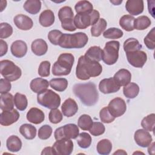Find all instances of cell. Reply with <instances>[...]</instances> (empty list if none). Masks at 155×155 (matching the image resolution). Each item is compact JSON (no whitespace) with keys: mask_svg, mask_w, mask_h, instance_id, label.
I'll use <instances>...</instances> for the list:
<instances>
[{"mask_svg":"<svg viewBox=\"0 0 155 155\" xmlns=\"http://www.w3.org/2000/svg\"><path fill=\"white\" fill-rule=\"evenodd\" d=\"M102 71V67L99 62L93 61L85 56L79 57L76 68V76L82 81L89 79L91 77L99 76Z\"/></svg>","mask_w":155,"mask_h":155,"instance_id":"cell-1","label":"cell"},{"mask_svg":"<svg viewBox=\"0 0 155 155\" xmlns=\"http://www.w3.org/2000/svg\"><path fill=\"white\" fill-rule=\"evenodd\" d=\"M73 91L85 105L93 106L98 101L99 93L96 86L91 82L75 84Z\"/></svg>","mask_w":155,"mask_h":155,"instance_id":"cell-2","label":"cell"},{"mask_svg":"<svg viewBox=\"0 0 155 155\" xmlns=\"http://www.w3.org/2000/svg\"><path fill=\"white\" fill-rule=\"evenodd\" d=\"M88 38L85 33L78 32L73 34L63 33L59 45L63 48H81L88 42Z\"/></svg>","mask_w":155,"mask_h":155,"instance_id":"cell-3","label":"cell"},{"mask_svg":"<svg viewBox=\"0 0 155 155\" xmlns=\"http://www.w3.org/2000/svg\"><path fill=\"white\" fill-rule=\"evenodd\" d=\"M74 62V58L71 53H62L52 67V74L54 76H66L70 74Z\"/></svg>","mask_w":155,"mask_h":155,"instance_id":"cell-4","label":"cell"},{"mask_svg":"<svg viewBox=\"0 0 155 155\" xmlns=\"http://www.w3.org/2000/svg\"><path fill=\"white\" fill-rule=\"evenodd\" d=\"M37 101L39 104L50 110L58 108L61 104L59 95L50 89L38 93Z\"/></svg>","mask_w":155,"mask_h":155,"instance_id":"cell-5","label":"cell"},{"mask_svg":"<svg viewBox=\"0 0 155 155\" xmlns=\"http://www.w3.org/2000/svg\"><path fill=\"white\" fill-rule=\"evenodd\" d=\"M0 72L4 79L15 81L19 79L22 74L21 68L10 60H2L0 62Z\"/></svg>","mask_w":155,"mask_h":155,"instance_id":"cell-6","label":"cell"},{"mask_svg":"<svg viewBox=\"0 0 155 155\" xmlns=\"http://www.w3.org/2000/svg\"><path fill=\"white\" fill-rule=\"evenodd\" d=\"M99 17V12L96 10H93L91 13H77L74 18V24L76 28L85 29L96 24Z\"/></svg>","mask_w":155,"mask_h":155,"instance_id":"cell-7","label":"cell"},{"mask_svg":"<svg viewBox=\"0 0 155 155\" xmlns=\"http://www.w3.org/2000/svg\"><path fill=\"white\" fill-rule=\"evenodd\" d=\"M120 44L117 41H108L102 50V60L107 65H111L116 63L119 58Z\"/></svg>","mask_w":155,"mask_h":155,"instance_id":"cell-8","label":"cell"},{"mask_svg":"<svg viewBox=\"0 0 155 155\" xmlns=\"http://www.w3.org/2000/svg\"><path fill=\"white\" fill-rule=\"evenodd\" d=\"M58 17L63 29L69 31L76 30L74 24V13L70 7L64 6L61 8L58 12Z\"/></svg>","mask_w":155,"mask_h":155,"instance_id":"cell-9","label":"cell"},{"mask_svg":"<svg viewBox=\"0 0 155 155\" xmlns=\"http://www.w3.org/2000/svg\"><path fill=\"white\" fill-rule=\"evenodd\" d=\"M79 133L78 126L74 124H68L56 128L54 135L57 140L62 139H76L79 136Z\"/></svg>","mask_w":155,"mask_h":155,"instance_id":"cell-10","label":"cell"},{"mask_svg":"<svg viewBox=\"0 0 155 155\" xmlns=\"http://www.w3.org/2000/svg\"><path fill=\"white\" fill-rule=\"evenodd\" d=\"M53 154L70 155L73 150V143L70 139L57 140L52 146Z\"/></svg>","mask_w":155,"mask_h":155,"instance_id":"cell-11","label":"cell"},{"mask_svg":"<svg viewBox=\"0 0 155 155\" xmlns=\"http://www.w3.org/2000/svg\"><path fill=\"white\" fill-rule=\"evenodd\" d=\"M126 56L129 64L136 68L143 67L147 61V53L141 50L126 53Z\"/></svg>","mask_w":155,"mask_h":155,"instance_id":"cell-12","label":"cell"},{"mask_svg":"<svg viewBox=\"0 0 155 155\" xmlns=\"http://www.w3.org/2000/svg\"><path fill=\"white\" fill-rule=\"evenodd\" d=\"M108 110L115 118L122 116L126 111L127 105L125 101L120 97L113 99L108 104Z\"/></svg>","mask_w":155,"mask_h":155,"instance_id":"cell-13","label":"cell"},{"mask_svg":"<svg viewBox=\"0 0 155 155\" xmlns=\"http://www.w3.org/2000/svg\"><path fill=\"white\" fill-rule=\"evenodd\" d=\"M120 87L115 82L113 78L104 79L99 84V89L104 94L116 93L120 90Z\"/></svg>","mask_w":155,"mask_h":155,"instance_id":"cell-14","label":"cell"},{"mask_svg":"<svg viewBox=\"0 0 155 155\" xmlns=\"http://www.w3.org/2000/svg\"><path fill=\"white\" fill-rule=\"evenodd\" d=\"M134 139L137 145L145 148L152 142L153 139L150 133L144 129H139L134 133Z\"/></svg>","mask_w":155,"mask_h":155,"instance_id":"cell-15","label":"cell"},{"mask_svg":"<svg viewBox=\"0 0 155 155\" xmlns=\"http://www.w3.org/2000/svg\"><path fill=\"white\" fill-rule=\"evenodd\" d=\"M19 116V113L16 109L2 111L0 115V124L3 126H9L16 122Z\"/></svg>","mask_w":155,"mask_h":155,"instance_id":"cell-16","label":"cell"},{"mask_svg":"<svg viewBox=\"0 0 155 155\" xmlns=\"http://www.w3.org/2000/svg\"><path fill=\"white\" fill-rule=\"evenodd\" d=\"M13 22L19 29L22 30H28L33 25L32 19L23 14H19L15 16L13 19Z\"/></svg>","mask_w":155,"mask_h":155,"instance_id":"cell-17","label":"cell"},{"mask_svg":"<svg viewBox=\"0 0 155 155\" xmlns=\"http://www.w3.org/2000/svg\"><path fill=\"white\" fill-rule=\"evenodd\" d=\"M125 8L131 16L140 15L143 11V1L142 0H128L125 4Z\"/></svg>","mask_w":155,"mask_h":155,"instance_id":"cell-18","label":"cell"},{"mask_svg":"<svg viewBox=\"0 0 155 155\" xmlns=\"http://www.w3.org/2000/svg\"><path fill=\"white\" fill-rule=\"evenodd\" d=\"M10 51L15 57L21 58L27 53V45L24 41L22 40H17L12 43L10 47Z\"/></svg>","mask_w":155,"mask_h":155,"instance_id":"cell-19","label":"cell"},{"mask_svg":"<svg viewBox=\"0 0 155 155\" xmlns=\"http://www.w3.org/2000/svg\"><path fill=\"white\" fill-rule=\"evenodd\" d=\"M61 110L65 116L69 117L74 116L77 113L78 110V106L74 99L68 98L62 104Z\"/></svg>","mask_w":155,"mask_h":155,"instance_id":"cell-20","label":"cell"},{"mask_svg":"<svg viewBox=\"0 0 155 155\" xmlns=\"http://www.w3.org/2000/svg\"><path fill=\"white\" fill-rule=\"evenodd\" d=\"M27 119L31 123L34 124H39L45 119V114L44 112L36 107L30 108L26 115Z\"/></svg>","mask_w":155,"mask_h":155,"instance_id":"cell-21","label":"cell"},{"mask_svg":"<svg viewBox=\"0 0 155 155\" xmlns=\"http://www.w3.org/2000/svg\"><path fill=\"white\" fill-rule=\"evenodd\" d=\"M113 79L120 87H124L131 82V74L128 70L122 68L114 74Z\"/></svg>","mask_w":155,"mask_h":155,"instance_id":"cell-22","label":"cell"},{"mask_svg":"<svg viewBox=\"0 0 155 155\" xmlns=\"http://www.w3.org/2000/svg\"><path fill=\"white\" fill-rule=\"evenodd\" d=\"M49 82L47 79L37 78L33 79L30 84L31 90L36 93H40L47 90L49 85Z\"/></svg>","mask_w":155,"mask_h":155,"instance_id":"cell-23","label":"cell"},{"mask_svg":"<svg viewBox=\"0 0 155 155\" xmlns=\"http://www.w3.org/2000/svg\"><path fill=\"white\" fill-rule=\"evenodd\" d=\"M32 52L39 56L45 54L48 50L47 42L42 39H36L33 41L31 45Z\"/></svg>","mask_w":155,"mask_h":155,"instance_id":"cell-24","label":"cell"},{"mask_svg":"<svg viewBox=\"0 0 155 155\" xmlns=\"http://www.w3.org/2000/svg\"><path fill=\"white\" fill-rule=\"evenodd\" d=\"M54 15L51 10H45L40 15L39 21L44 27H50L54 22Z\"/></svg>","mask_w":155,"mask_h":155,"instance_id":"cell-25","label":"cell"},{"mask_svg":"<svg viewBox=\"0 0 155 155\" xmlns=\"http://www.w3.org/2000/svg\"><path fill=\"white\" fill-rule=\"evenodd\" d=\"M14 97L9 93L1 94L0 108L2 111L12 110L14 107Z\"/></svg>","mask_w":155,"mask_h":155,"instance_id":"cell-26","label":"cell"},{"mask_svg":"<svg viewBox=\"0 0 155 155\" xmlns=\"http://www.w3.org/2000/svg\"><path fill=\"white\" fill-rule=\"evenodd\" d=\"M19 132L26 139L31 140L36 137V128L35 126L31 124H24L21 125Z\"/></svg>","mask_w":155,"mask_h":155,"instance_id":"cell-27","label":"cell"},{"mask_svg":"<svg viewBox=\"0 0 155 155\" xmlns=\"http://www.w3.org/2000/svg\"><path fill=\"white\" fill-rule=\"evenodd\" d=\"M6 146L10 151L18 152L21 149L22 142L17 136L12 135L7 139Z\"/></svg>","mask_w":155,"mask_h":155,"instance_id":"cell-28","label":"cell"},{"mask_svg":"<svg viewBox=\"0 0 155 155\" xmlns=\"http://www.w3.org/2000/svg\"><path fill=\"white\" fill-rule=\"evenodd\" d=\"M84 56L93 61L99 62L102 58V50L99 46H93L88 48Z\"/></svg>","mask_w":155,"mask_h":155,"instance_id":"cell-29","label":"cell"},{"mask_svg":"<svg viewBox=\"0 0 155 155\" xmlns=\"http://www.w3.org/2000/svg\"><path fill=\"white\" fill-rule=\"evenodd\" d=\"M23 7L27 12L36 15L41 8V2L39 0H27L24 2Z\"/></svg>","mask_w":155,"mask_h":155,"instance_id":"cell-30","label":"cell"},{"mask_svg":"<svg viewBox=\"0 0 155 155\" xmlns=\"http://www.w3.org/2000/svg\"><path fill=\"white\" fill-rule=\"evenodd\" d=\"M123 93L126 97L133 99L138 95L139 93V87L136 83L130 82L123 88Z\"/></svg>","mask_w":155,"mask_h":155,"instance_id":"cell-31","label":"cell"},{"mask_svg":"<svg viewBox=\"0 0 155 155\" xmlns=\"http://www.w3.org/2000/svg\"><path fill=\"white\" fill-rule=\"evenodd\" d=\"M123 47L125 53H128V52L140 50L142 46L139 43L137 39L133 38H130L127 39L124 42Z\"/></svg>","mask_w":155,"mask_h":155,"instance_id":"cell-32","label":"cell"},{"mask_svg":"<svg viewBox=\"0 0 155 155\" xmlns=\"http://www.w3.org/2000/svg\"><path fill=\"white\" fill-rule=\"evenodd\" d=\"M135 18L130 15L122 16L119 20V25L124 30L127 31H133L134 28V21Z\"/></svg>","mask_w":155,"mask_h":155,"instance_id":"cell-33","label":"cell"},{"mask_svg":"<svg viewBox=\"0 0 155 155\" xmlns=\"http://www.w3.org/2000/svg\"><path fill=\"white\" fill-rule=\"evenodd\" d=\"M96 150L97 153L100 154L108 155L112 150V143L108 139H102L97 143Z\"/></svg>","mask_w":155,"mask_h":155,"instance_id":"cell-34","label":"cell"},{"mask_svg":"<svg viewBox=\"0 0 155 155\" xmlns=\"http://www.w3.org/2000/svg\"><path fill=\"white\" fill-rule=\"evenodd\" d=\"M50 87L59 92L64 91L68 87V81L65 78H54L50 81Z\"/></svg>","mask_w":155,"mask_h":155,"instance_id":"cell-35","label":"cell"},{"mask_svg":"<svg viewBox=\"0 0 155 155\" xmlns=\"http://www.w3.org/2000/svg\"><path fill=\"white\" fill-rule=\"evenodd\" d=\"M107 25V21L104 18H99L97 22L92 25L91 28V36L94 37L99 36L105 30Z\"/></svg>","mask_w":155,"mask_h":155,"instance_id":"cell-36","label":"cell"},{"mask_svg":"<svg viewBox=\"0 0 155 155\" xmlns=\"http://www.w3.org/2000/svg\"><path fill=\"white\" fill-rule=\"evenodd\" d=\"M150 19L147 16H140L134 19V28L137 30H143L150 26Z\"/></svg>","mask_w":155,"mask_h":155,"instance_id":"cell-37","label":"cell"},{"mask_svg":"<svg viewBox=\"0 0 155 155\" xmlns=\"http://www.w3.org/2000/svg\"><path fill=\"white\" fill-rule=\"evenodd\" d=\"M74 9L77 13H91L93 10V6L88 1H80L76 4Z\"/></svg>","mask_w":155,"mask_h":155,"instance_id":"cell-38","label":"cell"},{"mask_svg":"<svg viewBox=\"0 0 155 155\" xmlns=\"http://www.w3.org/2000/svg\"><path fill=\"white\" fill-rule=\"evenodd\" d=\"M14 104L18 110L24 111L27 107L28 101L24 94L16 93L14 96Z\"/></svg>","mask_w":155,"mask_h":155,"instance_id":"cell-39","label":"cell"},{"mask_svg":"<svg viewBox=\"0 0 155 155\" xmlns=\"http://www.w3.org/2000/svg\"><path fill=\"white\" fill-rule=\"evenodd\" d=\"M93 124L91 117L88 114L81 115L78 121V127L82 130H88L91 128Z\"/></svg>","mask_w":155,"mask_h":155,"instance_id":"cell-40","label":"cell"},{"mask_svg":"<svg viewBox=\"0 0 155 155\" xmlns=\"http://www.w3.org/2000/svg\"><path fill=\"white\" fill-rule=\"evenodd\" d=\"M155 125V114L151 113L145 117L141 122L142 128L148 131H154Z\"/></svg>","mask_w":155,"mask_h":155,"instance_id":"cell-41","label":"cell"},{"mask_svg":"<svg viewBox=\"0 0 155 155\" xmlns=\"http://www.w3.org/2000/svg\"><path fill=\"white\" fill-rule=\"evenodd\" d=\"M91 136L85 132H82L79 134L77 139V143L78 145L82 148H87L90 147L91 143Z\"/></svg>","mask_w":155,"mask_h":155,"instance_id":"cell-42","label":"cell"},{"mask_svg":"<svg viewBox=\"0 0 155 155\" xmlns=\"http://www.w3.org/2000/svg\"><path fill=\"white\" fill-rule=\"evenodd\" d=\"M123 31L117 28L111 27L105 30L103 33V36L107 39H116L122 37Z\"/></svg>","mask_w":155,"mask_h":155,"instance_id":"cell-43","label":"cell"},{"mask_svg":"<svg viewBox=\"0 0 155 155\" xmlns=\"http://www.w3.org/2000/svg\"><path fill=\"white\" fill-rule=\"evenodd\" d=\"M155 28L153 27L144 38V44L150 50H154L155 47Z\"/></svg>","mask_w":155,"mask_h":155,"instance_id":"cell-44","label":"cell"},{"mask_svg":"<svg viewBox=\"0 0 155 155\" xmlns=\"http://www.w3.org/2000/svg\"><path fill=\"white\" fill-rule=\"evenodd\" d=\"M99 117L102 122L105 124L111 123L115 119V117L110 113L107 107H104L99 112Z\"/></svg>","mask_w":155,"mask_h":155,"instance_id":"cell-45","label":"cell"},{"mask_svg":"<svg viewBox=\"0 0 155 155\" xmlns=\"http://www.w3.org/2000/svg\"><path fill=\"white\" fill-rule=\"evenodd\" d=\"M105 131V128L102 122H94L93 124L92 127L89 130L91 134L94 136H98L102 135L104 133Z\"/></svg>","mask_w":155,"mask_h":155,"instance_id":"cell-46","label":"cell"},{"mask_svg":"<svg viewBox=\"0 0 155 155\" xmlns=\"http://www.w3.org/2000/svg\"><path fill=\"white\" fill-rule=\"evenodd\" d=\"M13 33L12 27L7 22L0 24V38L5 39L10 37Z\"/></svg>","mask_w":155,"mask_h":155,"instance_id":"cell-47","label":"cell"},{"mask_svg":"<svg viewBox=\"0 0 155 155\" xmlns=\"http://www.w3.org/2000/svg\"><path fill=\"white\" fill-rule=\"evenodd\" d=\"M52 128L48 125H42L38 131V137L42 140L48 139L52 134Z\"/></svg>","mask_w":155,"mask_h":155,"instance_id":"cell-48","label":"cell"},{"mask_svg":"<svg viewBox=\"0 0 155 155\" xmlns=\"http://www.w3.org/2000/svg\"><path fill=\"white\" fill-rule=\"evenodd\" d=\"M63 116L61 112L56 109L51 110L48 114V119L51 123L56 124L59 123L62 120Z\"/></svg>","mask_w":155,"mask_h":155,"instance_id":"cell-49","label":"cell"},{"mask_svg":"<svg viewBox=\"0 0 155 155\" xmlns=\"http://www.w3.org/2000/svg\"><path fill=\"white\" fill-rule=\"evenodd\" d=\"M50 62L44 61L41 62L38 68V74L41 77H47L50 75Z\"/></svg>","mask_w":155,"mask_h":155,"instance_id":"cell-50","label":"cell"},{"mask_svg":"<svg viewBox=\"0 0 155 155\" xmlns=\"http://www.w3.org/2000/svg\"><path fill=\"white\" fill-rule=\"evenodd\" d=\"M62 34L63 33L58 30H53L49 31L48 34V39L52 44L58 45H59V42Z\"/></svg>","mask_w":155,"mask_h":155,"instance_id":"cell-51","label":"cell"},{"mask_svg":"<svg viewBox=\"0 0 155 155\" xmlns=\"http://www.w3.org/2000/svg\"><path fill=\"white\" fill-rule=\"evenodd\" d=\"M10 82V81H9L5 79L1 78L0 79V93H1V94L7 93L10 91L11 88H12V85Z\"/></svg>","mask_w":155,"mask_h":155,"instance_id":"cell-52","label":"cell"},{"mask_svg":"<svg viewBox=\"0 0 155 155\" xmlns=\"http://www.w3.org/2000/svg\"><path fill=\"white\" fill-rule=\"evenodd\" d=\"M0 56L2 57L5 55L8 50V45L5 41L1 39L0 40Z\"/></svg>","mask_w":155,"mask_h":155,"instance_id":"cell-53","label":"cell"},{"mask_svg":"<svg viewBox=\"0 0 155 155\" xmlns=\"http://www.w3.org/2000/svg\"><path fill=\"white\" fill-rule=\"evenodd\" d=\"M41 154H53V149L51 147H47L43 149L42 151L41 152Z\"/></svg>","mask_w":155,"mask_h":155,"instance_id":"cell-54","label":"cell"},{"mask_svg":"<svg viewBox=\"0 0 155 155\" xmlns=\"http://www.w3.org/2000/svg\"><path fill=\"white\" fill-rule=\"evenodd\" d=\"M148 147H149L148 148V153L150 154H153L154 152V143L153 142L152 144H150Z\"/></svg>","mask_w":155,"mask_h":155,"instance_id":"cell-55","label":"cell"},{"mask_svg":"<svg viewBox=\"0 0 155 155\" xmlns=\"http://www.w3.org/2000/svg\"><path fill=\"white\" fill-rule=\"evenodd\" d=\"M113 154H127V153L123 150H117V151L114 152Z\"/></svg>","mask_w":155,"mask_h":155,"instance_id":"cell-56","label":"cell"},{"mask_svg":"<svg viewBox=\"0 0 155 155\" xmlns=\"http://www.w3.org/2000/svg\"><path fill=\"white\" fill-rule=\"evenodd\" d=\"M110 2L113 4L115 5H118L119 4H120L122 2V1H110Z\"/></svg>","mask_w":155,"mask_h":155,"instance_id":"cell-57","label":"cell"},{"mask_svg":"<svg viewBox=\"0 0 155 155\" xmlns=\"http://www.w3.org/2000/svg\"><path fill=\"white\" fill-rule=\"evenodd\" d=\"M6 5H7V2L5 3V4H3L2 1H1V12H2L4 10V9L6 7Z\"/></svg>","mask_w":155,"mask_h":155,"instance_id":"cell-58","label":"cell"}]
</instances>
